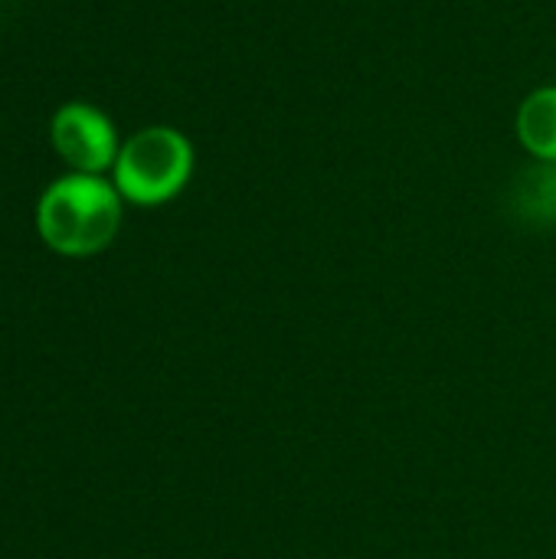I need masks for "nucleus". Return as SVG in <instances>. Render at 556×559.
Wrapping results in <instances>:
<instances>
[{
	"mask_svg": "<svg viewBox=\"0 0 556 559\" xmlns=\"http://www.w3.org/2000/svg\"><path fill=\"white\" fill-rule=\"evenodd\" d=\"M125 197L105 174H62L36 203L39 239L69 259L98 255L121 229Z\"/></svg>",
	"mask_w": 556,
	"mask_h": 559,
	"instance_id": "obj_1",
	"label": "nucleus"
},
{
	"mask_svg": "<svg viewBox=\"0 0 556 559\" xmlns=\"http://www.w3.org/2000/svg\"><path fill=\"white\" fill-rule=\"evenodd\" d=\"M193 144L180 128L147 124L121 141L111 183L134 206H161L184 193L193 177Z\"/></svg>",
	"mask_w": 556,
	"mask_h": 559,
	"instance_id": "obj_2",
	"label": "nucleus"
},
{
	"mask_svg": "<svg viewBox=\"0 0 556 559\" xmlns=\"http://www.w3.org/2000/svg\"><path fill=\"white\" fill-rule=\"evenodd\" d=\"M49 138L59 160L75 174H105L121 151L111 118L88 102H66L49 121Z\"/></svg>",
	"mask_w": 556,
	"mask_h": 559,
	"instance_id": "obj_3",
	"label": "nucleus"
},
{
	"mask_svg": "<svg viewBox=\"0 0 556 559\" xmlns=\"http://www.w3.org/2000/svg\"><path fill=\"white\" fill-rule=\"evenodd\" d=\"M511 213L531 229L556 226V164L534 160L511 187Z\"/></svg>",
	"mask_w": 556,
	"mask_h": 559,
	"instance_id": "obj_5",
	"label": "nucleus"
},
{
	"mask_svg": "<svg viewBox=\"0 0 556 559\" xmlns=\"http://www.w3.org/2000/svg\"><path fill=\"white\" fill-rule=\"evenodd\" d=\"M518 144L544 164H556V85H541L518 105Z\"/></svg>",
	"mask_w": 556,
	"mask_h": 559,
	"instance_id": "obj_4",
	"label": "nucleus"
}]
</instances>
